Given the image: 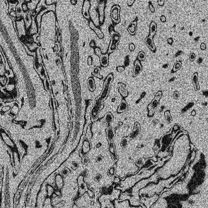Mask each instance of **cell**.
<instances>
[{
    "label": "cell",
    "instance_id": "5",
    "mask_svg": "<svg viewBox=\"0 0 208 208\" xmlns=\"http://www.w3.org/2000/svg\"><path fill=\"white\" fill-rule=\"evenodd\" d=\"M106 1H100L98 3L97 12L99 16V23L100 25L103 23L105 20V11L106 7Z\"/></svg>",
    "mask_w": 208,
    "mask_h": 208
},
{
    "label": "cell",
    "instance_id": "9",
    "mask_svg": "<svg viewBox=\"0 0 208 208\" xmlns=\"http://www.w3.org/2000/svg\"><path fill=\"white\" fill-rule=\"evenodd\" d=\"M144 42L151 51L154 52H156L157 48L153 38L150 37V36H148L147 37L145 38Z\"/></svg>",
    "mask_w": 208,
    "mask_h": 208
},
{
    "label": "cell",
    "instance_id": "36",
    "mask_svg": "<svg viewBox=\"0 0 208 208\" xmlns=\"http://www.w3.org/2000/svg\"><path fill=\"white\" fill-rule=\"evenodd\" d=\"M87 63L89 66H91L93 64V58L91 56H89L87 58Z\"/></svg>",
    "mask_w": 208,
    "mask_h": 208
},
{
    "label": "cell",
    "instance_id": "29",
    "mask_svg": "<svg viewBox=\"0 0 208 208\" xmlns=\"http://www.w3.org/2000/svg\"><path fill=\"white\" fill-rule=\"evenodd\" d=\"M180 93H179L177 91H175L174 92V94H173V97H174V99L175 100H177L179 99V98H180Z\"/></svg>",
    "mask_w": 208,
    "mask_h": 208
},
{
    "label": "cell",
    "instance_id": "25",
    "mask_svg": "<svg viewBox=\"0 0 208 208\" xmlns=\"http://www.w3.org/2000/svg\"><path fill=\"white\" fill-rule=\"evenodd\" d=\"M47 192H48V195L49 196H51L54 192L53 188H52L51 186L48 185L47 186Z\"/></svg>",
    "mask_w": 208,
    "mask_h": 208
},
{
    "label": "cell",
    "instance_id": "3",
    "mask_svg": "<svg viewBox=\"0 0 208 208\" xmlns=\"http://www.w3.org/2000/svg\"><path fill=\"white\" fill-rule=\"evenodd\" d=\"M113 79L114 77L113 74L112 73H110L107 76L105 81L104 82L102 91L100 95L101 99L105 100L108 96L110 90L111 84L113 82Z\"/></svg>",
    "mask_w": 208,
    "mask_h": 208
},
{
    "label": "cell",
    "instance_id": "12",
    "mask_svg": "<svg viewBox=\"0 0 208 208\" xmlns=\"http://www.w3.org/2000/svg\"><path fill=\"white\" fill-rule=\"evenodd\" d=\"M137 19H135L134 20L132 21L130 25L127 26V30L129 33L132 36H134L135 34L137 32Z\"/></svg>",
    "mask_w": 208,
    "mask_h": 208
},
{
    "label": "cell",
    "instance_id": "2",
    "mask_svg": "<svg viewBox=\"0 0 208 208\" xmlns=\"http://www.w3.org/2000/svg\"><path fill=\"white\" fill-rule=\"evenodd\" d=\"M163 95L162 91H159L156 93L154 99L148 105V116L150 117H152L155 114V110L158 105H159L160 100L161 99Z\"/></svg>",
    "mask_w": 208,
    "mask_h": 208
},
{
    "label": "cell",
    "instance_id": "40",
    "mask_svg": "<svg viewBox=\"0 0 208 208\" xmlns=\"http://www.w3.org/2000/svg\"><path fill=\"white\" fill-rule=\"evenodd\" d=\"M77 1H74V0L71 1V3L72 4H73V5H75V4H77Z\"/></svg>",
    "mask_w": 208,
    "mask_h": 208
},
{
    "label": "cell",
    "instance_id": "6",
    "mask_svg": "<svg viewBox=\"0 0 208 208\" xmlns=\"http://www.w3.org/2000/svg\"><path fill=\"white\" fill-rule=\"evenodd\" d=\"M121 8L118 5H114L110 11V16L113 23L118 24L120 22V12Z\"/></svg>",
    "mask_w": 208,
    "mask_h": 208
},
{
    "label": "cell",
    "instance_id": "7",
    "mask_svg": "<svg viewBox=\"0 0 208 208\" xmlns=\"http://www.w3.org/2000/svg\"><path fill=\"white\" fill-rule=\"evenodd\" d=\"M91 7V3L89 1H84L82 8V13L83 16L87 19L89 20L91 16L89 14V10Z\"/></svg>",
    "mask_w": 208,
    "mask_h": 208
},
{
    "label": "cell",
    "instance_id": "33",
    "mask_svg": "<svg viewBox=\"0 0 208 208\" xmlns=\"http://www.w3.org/2000/svg\"><path fill=\"white\" fill-rule=\"evenodd\" d=\"M90 46L91 48H96V44H95V41L94 40H92L91 42L90 43Z\"/></svg>",
    "mask_w": 208,
    "mask_h": 208
},
{
    "label": "cell",
    "instance_id": "18",
    "mask_svg": "<svg viewBox=\"0 0 208 208\" xmlns=\"http://www.w3.org/2000/svg\"><path fill=\"white\" fill-rule=\"evenodd\" d=\"M55 184L58 189H61L63 186V180L60 175H57L55 176Z\"/></svg>",
    "mask_w": 208,
    "mask_h": 208
},
{
    "label": "cell",
    "instance_id": "4",
    "mask_svg": "<svg viewBox=\"0 0 208 208\" xmlns=\"http://www.w3.org/2000/svg\"><path fill=\"white\" fill-rule=\"evenodd\" d=\"M95 54L100 58V63L101 66L103 67H106L108 66L109 63V54L107 53L103 54L101 52V50L99 47H96L94 49Z\"/></svg>",
    "mask_w": 208,
    "mask_h": 208
},
{
    "label": "cell",
    "instance_id": "8",
    "mask_svg": "<svg viewBox=\"0 0 208 208\" xmlns=\"http://www.w3.org/2000/svg\"><path fill=\"white\" fill-rule=\"evenodd\" d=\"M142 70V66L140 61L138 60H136L134 63V68L132 72L133 77H135L140 74Z\"/></svg>",
    "mask_w": 208,
    "mask_h": 208
},
{
    "label": "cell",
    "instance_id": "31",
    "mask_svg": "<svg viewBox=\"0 0 208 208\" xmlns=\"http://www.w3.org/2000/svg\"><path fill=\"white\" fill-rule=\"evenodd\" d=\"M130 63V59H129V55L126 56V57L125 58V67H127L128 66Z\"/></svg>",
    "mask_w": 208,
    "mask_h": 208
},
{
    "label": "cell",
    "instance_id": "28",
    "mask_svg": "<svg viewBox=\"0 0 208 208\" xmlns=\"http://www.w3.org/2000/svg\"><path fill=\"white\" fill-rule=\"evenodd\" d=\"M125 70V67L123 66H118L116 68V70L119 73H121Z\"/></svg>",
    "mask_w": 208,
    "mask_h": 208
},
{
    "label": "cell",
    "instance_id": "26",
    "mask_svg": "<svg viewBox=\"0 0 208 208\" xmlns=\"http://www.w3.org/2000/svg\"><path fill=\"white\" fill-rule=\"evenodd\" d=\"M196 58V55H195V53L191 52L189 54V60L191 61V62H194V61H195Z\"/></svg>",
    "mask_w": 208,
    "mask_h": 208
},
{
    "label": "cell",
    "instance_id": "11",
    "mask_svg": "<svg viewBox=\"0 0 208 208\" xmlns=\"http://www.w3.org/2000/svg\"><path fill=\"white\" fill-rule=\"evenodd\" d=\"M78 183L79 187V191L81 194H83L85 192H89L87 186V184L83 181V177L82 176H80L78 179Z\"/></svg>",
    "mask_w": 208,
    "mask_h": 208
},
{
    "label": "cell",
    "instance_id": "10",
    "mask_svg": "<svg viewBox=\"0 0 208 208\" xmlns=\"http://www.w3.org/2000/svg\"><path fill=\"white\" fill-rule=\"evenodd\" d=\"M89 26L95 32L98 38L102 39L104 38V34L100 28L95 26L92 20H90L89 22Z\"/></svg>",
    "mask_w": 208,
    "mask_h": 208
},
{
    "label": "cell",
    "instance_id": "30",
    "mask_svg": "<svg viewBox=\"0 0 208 208\" xmlns=\"http://www.w3.org/2000/svg\"><path fill=\"white\" fill-rule=\"evenodd\" d=\"M129 49L131 52L134 51L135 49V46L134 45V44H133V43H130L129 45Z\"/></svg>",
    "mask_w": 208,
    "mask_h": 208
},
{
    "label": "cell",
    "instance_id": "13",
    "mask_svg": "<svg viewBox=\"0 0 208 208\" xmlns=\"http://www.w3.org/2000/svg\"><path fill=\"white\" fill-rule=\"evenodd\" d=\"M193 85L194 86V89L196 91H198L200 90V87L199 84V75L197 72L194 73L191 78Z\"/></svg>",
    "mask_w": 208,
    "mask_h": 208
},
{
    "label": "cell",
    "instance_id": "24",
    "mask_svg": "<svg viewBox=\"0 0 208 208\" xmlns=\"http://www.w3.org/2000/svg\"><path fill=\"white\" fill-rule=\"evenodd\" d=\"M70 172V170L68 169V168H65L62 171L61 173V174L63 177H66L67 175L69 174V173Z\"/></svg>",
    "mask_w": 208,
    "mask_h": 208
},
{
    "label": "cell",
    "instance_id": "14",
    "mask_svg": "<svg viewBox=\"0 0 208 208\" xmlns=\"http://www.w3.org/2000/svg\"><path fill=\"white\" fill-rule=\"evenodd\" d=\"M118 92L123 98H126L128 95V91L125 89L126 85L122 82H119L117 84Z\"/></svg>",
    "mask_w": 208,
    "mask_h": 208
},
{
    "label": "cell",
    "instance_id": "20",
    "mask_svg": "<svg viewBox=\"0 0 208 208\" xmlns=\"http://www.w3.org/2000/svg\"><path fill=\"white\" fill-rule=\"evenodd\" d=\"M105 122H106L107 125H109L112 120H113V116L112 113L109 112H108L106 113L105 117H104Z\"/></svg>",
    "mask_w": 208,
    "mask_h": 208
},
{
    "label": "cell",
    "instance_id": "15",
    "mask_svg": "<svg viewBox=\"0 0 208 208\" xmlns=\"http://www.w3.org/2000/svg\"><path fill=\"white\" fill-rule=\"evenodd\" d=\"M128 109V104L125 99H123L122 100L119 106H118L117 109V112L119 114L123 113L124 112H126V111H127Z\"/></svg>",
    "mask_w": 208,
    "mask_h": 208
},
{
    "label": "cell",
    "instance_id": "38",
    "mask_svg": "<svg viewBox=\"0 0 208 208\" xmlns=\"http://www.w3.org/2000/svg\"><path fill=\"white\" fill-rule=\"evenodd\" d=\"M167 43L169 45H172L173 43V38H168L167 39Z\"/></svg>",
    "mask_w": 208,
    "mask_h": 208
},
{
    "label": "cell",
    "instance_id": "37",
    "mask_svg": "<svg viewBox=\"0 0 208 208\" xmlns=\"http://www.w3.org/2000/svg\"><path fill=\"white\" fill-rule=\"evenodd\" d=\"M160 20V21L162 22V23H165L166 22V17L164 15H162V16H161Z\"/></svg>",
    "mask_w": 208,
    "mask_h": 208
},
{
    "label": "cell",
    "instance_id": "27",
    "mask_svg": "<svg viewBox=\"0 0 208 208\" xmlns=\"http://www.w3.org/2000/svg\"><path fill=\"white\" fill-rule=\"evenodd\" d=\"M148 4H149L148 6H149V9L150 12L152 13H154L155 12V8L151 1H149Z\"/></svg>",
    "mask_w": 208,
    "mask_h": 208
},
{
    "label": "cell",
    "instance_id": "34",
    "mask_svg": "<svg viewBox=\"0 0 208 208\" xmlns=\"http://www.w3.org/2000/svg\"><path fill=\"white\" fill-rule=\"evenodd\" d=\"M165 1L164 0H158L157 1L158 5L160 6H164Z\"/></svg>",
    "mask_w": 208,
    "mask_h": 208
},
{
    "label": "cell",
    "instance_id": "23",
    "mask_svg": "<svg viewBox=\"0 0 208 208\" xmlns=\"http://www.w3.org/2000/svg\"><path fill=\"white\" fill-rule=\"evenodd\" d=\"M146 58V54L143 51H140L138 54L137 59L139 61H144Z\"/></svg>",
    "mask_w": 208,
    "mask_h": 208
},
{
    "label": "cell",
    "instance_id": "32",
    "mask_svg": "<svg viewBox=\"0 0 208 208\" xmlns=\"http://www.w3.org/2000/svg\"><path fill=\"white\" fill-rule=\"evenodd\" d=\"M135 0H129V1H127V5L129 7H131L133 5V4L135 2Z\"/></svg>",
    "mask_w": 208,
    "mask_h": 208
},
{
    "label": "cell",
    "instance_id": "1",
    "mask_svg": "<svg viewBox=\"0 0 208 208\" xmlns=\"http://www.w3.org/2000/svg\"><path fill=\"white\" fill-rule=\"evenodd\" d=\"M109 31L110 34V40L107 52L109 55L112 53L116 50L121 38L120 34L114 31L113 27L111 26L109 27Z\"/></svg>",
    "mask_w": 208,
    "mask_h": 208
},
{
    "label": "cell",
    "instance_id": "17",
    "mask_svg": "<svg viewBox=\"0 0 208 208\" xmlns=\"http://www.w3.org/2000/svg\"><path fill=\"white\" fill-rule=\"evenodd\" d=\"M87 85H88V88L90 91L91 92H93L95 91L96 88V85H95V81L93 77H90L88 79L87 81Z\"/></svg>",
    "mask_w": 208,
    "mask_h": 208
},
{
    "label": "cell",
    "instance_id": "22",
    "mask_svg": "<svg viewBox=\"0 0 208 208\" xmlns=\"http://www.w3.org/2000/svg\"><path fill=\"white\" fill-rule=\"evenodd\" d=\"M164 114L167 122L168 123H171L172 119L170 114V111L169 110L166 111L165 112H164Z\"/></svg>",
    "mask_w": 208,
    "mask_h": 208
},
{
    "label": "cell",
    "instance_id": "39",
    "mask_svg": "<svg viewBox=\"0 0 208 208\" xmlns=\"http://www.w3.org/2000/svg\"><path fill=\"white\" fill-rule=\"evenodd\" d=\"M78 167V164H77V163H75V162H74V163H73V169H77Z\"/></svg>",
    "mask_w": 208,
    "mask_h": 208
},
{
    "label": "cell",
    "instance_id": "35",
    "mask_svg": "<svg viewBox=\"0 0 208 208\" xmlns=\"http://www.w3.org/2000/svg\"><path fill=\"white\" fill-rule=\"evenodd\" d=\"M200 49L202 50H205L206 49V44L204 43H202L200 45Z\"/></svg>",
    "mask_w": 208,
    "mask_h": 208
},
{
    "label": "cell",
    "instance_id": "21",
    "mask_svg": "<svg viewBox=\"0 0 208 208\" xmlns=\"http://www.w3.org/2000/svg\"><path fill=\"white\" fill-rule=\"evenodd\" d=\"M182 66V63L181 61H177L174 63L172 71L174 73L177 72L181 69Z\"/></svg>",
    "mask_w": 208,
    "mask_h": 208
},
{
    "label": "cell",
    "instance_id": "19",
    "mask_svg": "<svg viewBox=\"0 0 208 208\" xmlns=\"http://www.w3.org/2000/svg\"><path fill=\"white\" fill-rule=\"evenodd\" d=\"M100 71H101V68L99 67L95 66L94 67L92 74L98 78L102 79L103 76L100 74Z\"/></svg>",
    "mask_w": 208,
    "mask_h": 208
},
{
    "label": "cell",
    "instance_id": "16",
    "mask_svg": "<svg viewBox=\"0 0 208 208\" xmlns=\"http://www.w3.org/2000/svg\"><path fill=\"white\" fill-rule=\"evenodd\" d=\"M157 26L155 22H151L149 27V36L154 38L157 32Z\"/></svg>",
    "mask_w": 208,
    "mask_h": 208
}]
</instances>
